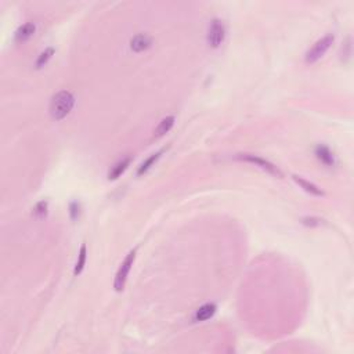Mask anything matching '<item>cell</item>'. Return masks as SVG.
<instances>
[{"label": "cell", "mask_w": 354, "mask_h": 354, "mask_svg": "<svg viewBox=\"0 0 354 354\" xmlns=\"http://www.w3.org/2000/svg\"><path fill=\"white\" fill-rule=\"evenodd\" d=\"M130 162H131V158H130V156L122 158L121 161H118V162L110 169V172H108V180H116L118 177H121L122 174L126 172V169L129 168Z\"/></svg>", "instance_id": "8"}, {"label": "cell", "mask_w": 354, "mask_h": 354, "mask_svg": "<svg viewBox=\"0 0 354 354\" xmlns=\"http://www.w3.org/2000/svg\"><path fill=\"white\" fill-rule=\"evenodd\" d=\"M174 121H176L174 116H166V118H164L162 121L159 122V125L156 126L155 137H162L168 131H170L173 125H174Z\"/></svg>", "instance_id": "12"}, {"label": "cell", "mask_w": 354, "mask_h": 354, "mask_svg": "<svg viewBox=\"0 0 354 354\" xmlns=\"http://www.w3.org/2000/svg\"><path fill=\"white\" fill-rule=\"evenodd\" d=\"M35 31H36V25L34 22H26L18 28L17 32L14 35V39H16V42H26L28 39H31L34 36Z\"/></svg>", "instance_id": "9"}, {"label": "cell", "mask_w": 354, "mask_h": 354, "mask_svg": "<svg viewBox=\"0 0 354 354\" xmlns=\"http://www.w3.org/2000/svg\"><path fill=\"white\" fill-rule=\"evenodd\" d=\"M151 46H152V37L148 34H138L130 39V49L134 53L146 52Z\"/></svg>", "instance_id": "6"}, {"label": "cell", "mask_w": 354, "mask_h": 354, "mask_svg": "<svg viewBox=\"0 0 354 354\" xmlns=\"http://www.w3.org/2000/svg\"><path fill=\"white\" fill-rule=\"evenodd\" d=\"M225 37V25L224 22L219 18H213L207 26L206 42L210 47L216 49L224 42Z\"/></svg>", "instance_id": "4"}, {"label": "cell", "mask_w": 354, "mask_h": 354, "mask_svg": "<svg viewBox=\"0 0 354 354\" xmlns=\"http://www.w3.org/2000/svg\"><path fill=\"white\" fill-rule=\"evenodd\" d=\"M334 40H335V36L331 34L325 35L321 39H318L316 43L313 44V47H311L310 50L306 53V57H304L306 62L307 64H313V62L320 60L321 57H324V54L328 52L329 47L334 43Z\"/></svg>", "instance_id": "3"}, {"label": "cell", "mask_w": 354, "mask_h": 354, "mask_svg": "<svg viewBox=\"0 0 354 354\" xmlns=\"http://www.w3.org/2000/svg\"><path fill=\"white\" fill-rule=\"evenodd\" d=\"M75 107V95L68 90H61L52 97L49 112L54 121H62L67 118Z\"/></svg>", "instance_id": "1"}, {"label": "cell", "mask_w": 354, "mask_h": 354, "mask_svg": "<svg viewBox=\"0 0 354 354\" xmlns=\"http://www.w3.org/2000/svg\"><path fill=\"white\" fill-rule=\"evenodd\" d=\"M86 255H87V251H86V245H82V248H80V252H79L78 255V260H76V264H75V268H74V274L75 276H79L82 271H83V268H85V264H86Z\"/></svg>", "instance_id": "13"}, {"label": "cell", "mask_w": 354, "mask_h": 354, "mask_svg": "<svg viewBox=\"0 0 354 354\" xmlns=\"http://www.w3.org/2000/svg\"><path fill=\"white\" fill-rule=\"evenodd\" d=\"M161 154H162V151H159V152H156V154H152V155L149 156V158H147V159H146L143 164L140 165L137 169L138 176H140V174H143V173H146L147 170H149V169H151V166L155 164L156 161L161 158Z\"/></svg>", "instance_id": "14"}, {"label": "cell", "mask_w": 354, "mask_h": 354, "mask_svg": "<svg viewBox=\"0 0 354 354\" xmlns=\"http://www.w3.org/2000/svg\"><path fill=\"white\" fill-rule=\"evenodd\" d=\"M134 259H136V249L130 251L126 255V258L123 259L121 266L118 268L115 279H113V288H115V291H118V292L123 291V288L126 285V281H128V277H129L130 270H131V266L134 263Z\"/></svg>", "instance_id": "2"}, {"label": "cell", "mask_w": 354, "mask_h": 354, "mask_svg": "<svg viewBox=\"0 0 354 354\" xmlns=\"http://www.w3.org/2000/svg\"><path fill=\"white\" fill-rule=\"evenodd\" d=\"M316 156L318 158L321 164H324L325 166H335V164H336L334 152L327 146H322V144L317 146L316 147Z\"/></svg>", "instance_id": "7"}, {"label": "cell", "mask_w": 354, "mask_h": 354, "mask_svg": "<svg viewBox=\"0 0 354 354\" xmlns=\"http://www.w3.org/2000/svg\"><path fill=\"white\" fill-rule=\"evenodd\" d=\"M237 158H238V159H241V161H245V162H249V164L256 165V166H259L260 169L266 170V172L270 173V174H273V176H277V177H282V172H281V170L277 168L276 165L271 164L270 161L264 159V158H261V156L253 155V154H238Z\"/></svg>", "instance_id": "5"}, {"label": "cell", "mask_w": 354, "mask_h": 354, "mask_svg": "<svg viewBox=\"0 0 354 354\" xmlns=\"http://www.w3.org/2000/svg\"><path fill=\"white\" fill-rule=\"evenodd\" d=\"M79 210H80V205L78 202H72L69 205V215H71V219L72 220H76L79 217Z\"/></svg>", "instance_id": "17"}, {"label": "cell", "mask_w": 354, "mask_h": 354, "mask_svg": "<svg viewBox=\"0 0 354 354\" xmlns=\"http://www.w3.org/2000/svg\"><path fill=\"white\" fill-rule=\"evenodd\" d=\"M53 54H54V49H53V47H47V49H46L44 52L40 53V56L37 57V60L35 62V67L37 69L43 68L44 65L50 61V58L53 57Z\"/></svg>", "instance_id": "15"}, {"label": "cell", "mask_w": 354, "mask_h": 354, "mask_svg": "<svg viewBox=\"0 0 354 354\" xmlns=\"http://www.w3.org/2000/svg\"><path fill=\"white\" fill-rule=\"evenodd\" d=\"M47 207H49V204L46 201H40L39 204H36L34 207V216L37 217V219H43L47 215Z\"/></svg>", "instance_id": "16"}, {"label": "cell", "mask_w": 354, "mask_h": 354, "mask_svg": "<svg viewBox=\"0 0 354 354\" xmlns=\"http://www.w3.org/2000/svg\"><path fill=\"white\" fill-rule=\"evenodd\" d=\"M292 177H294L295 182L298 183L306 192H309V194L314 195V197H324V191L321 190L320 187H317L314 183L307 182V180H304V179L299 177V176H292Z\"/></svg>", "instance_id": "10"}, {"label": "cell", "mask_w": 354, "mask_h": 354, "mask_svg": "<svg viewBox=\"0 0 354 354\" xmlns=\"http://www.w3.org/2000/svg\"><path fill=\"white\" fill-rule=\"evenodd\" d=\"M216 313V304L213 303H206L204 306H201L197 313H195V321H206L210 317H213V314Z\"/></svg>", "instance_id": "11"}, {"label": "cell", "mask_w": 354, "mask_h": 354, "mask_svg": "<svg viewBox=\"0 0 354 354\" xmlns=\"http://www.w3.org/2000/svg\"><path fill=\"white\" fill-rule=\"evenodd\" d=\"M302 223L306 225H320L321 220L317 217H303Z\"/></svg>", "instance_id": "18"}]
</instances>
